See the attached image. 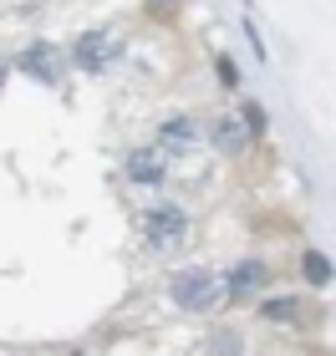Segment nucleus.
Returning a JSON list of instances; mask_svg holds the SVG:
<instances>
[{
    "label": "nucleus",
    "instance_id": "nucleus-6",
    "mask_svg": "<svg viewBox=\"0 0 336 356\" xmlns=\"http://www.w3.org/2000/svg\"><path fill=\"white\" fill-rule=\"evenodd\" d=\"M107 56H112L107 31H82V36H77V46H72V61H77V67H82L87 76H102Z\"/></svg>",
    "mask_w": 336,
    "mask_h": 356
},
{
    "label": "nucleus",
    "instance_id": "nucleus-5",
    "mask_svg": "<svg viewBox=\"0 0 336 356\" xmlns=\"http://www.w3.org/2000/svg\"><path fill=\"white\" fill-rule=\"evenodd\" d=\"M122 173L133 178V184H143V188H158V184H163V173H168L163 148H133L122 158Z\"/></svg>",
    "mask_w": 336,
    "mask_h": 356
},
{
    "label": "nucleus",
    "instance_id": "nucleus-11",
    "mask_svg": "<svg viewBox=\"0 0 336 356\" xmlns=\"http://www.w3.org/2000/svg\"><path fill=\"white\" fill-rule=\"evenodd\" d=\"M239 122H245V133H250V138H265V127H270V112H265L260 102H245V107H239Z\"/></svg>",
    "mask_w": 336,
    "mask_h": 356
},
{
    "label": "nucleus",
    "instance_id": "nucleus-13",
    "mask_svg": "<svg viewBox=\"0 0 336 356\" xmlns=\"http://www.w3.org/2000/svg\"><path fill=\"white\" fill-rule=\"evenodd\" d=\"M143 6H148V10H153V15H168V10H173V6H179V0H143Z\"/></svg>",
    "mask_w": 336,
    "mask_h": 356
},
{
    "label": "nucleus",
    "instance_id": "nucleus-8",
    "mask_svg": "<svg viewBox=\"0 0 336 356\" xmlns=\"http://www.w3.org/2000/svg\"><path fill=\"white\" fill-rule=\"evenodd\" d=\"M260 321H270V326H301L306 321V300L301 296H270V300H260Z\"/></svg>",
    "mask_w": 336,
    "mask_h": 356
},
{
    "label": "nucleus",
    "instance_id": "nucleus-1",
    "mask_svg": "<svg viewBox=\"0 0 336 356\" xmlns=\"http://www.w3.org/2000/svg\"><path fill=\"white\" fill-rule=\"evenodd\" d=\"M168 296L184 305V311H204V305H214L219 296V275L204 270V265H189V270H173L168 280Z\"/></svg>",
    "mask_w": 336,
    "mask_h": 356
},
{
    "label": "nucleus",
    "instance_id": "nucleus-9",
    "mask_svg": "<svg viewBox=\"0 0 336 356\" xmlns=\"http://www.w3.org/2000/svg\"><path fill=\"white\" fill-rule=\"evenodd\" d=\"M214 143H219L224 153H245L255 138L245 133V122H239V118H230V112H224V118H214Z\"/></svg>",
    "mask_w": 336,
    "mask_h": 356
},
{
    "label": "nucleus",
    "instance_id": "nucleus-7",
    "mask_svg": "<svg viewBox=\"0 0 336 356\" xmlns=\"http://www.w3.org/2000/svg\"><path fill=\"white\" fill-rule=\"evenodd\" d=\"M199 143V127H194V118H163L158 122V148H168V153H189Z\"/></svg>",
    "mask_w": 336,
    "mask_h": 356
},
{
    "label": "nucleus",
    "instance_id": "nucleus-3",
    "mask_svg": "<svg viewBox=\"0 0 336 356\" xmlns=\"http://www.w3.org/2000/svg\"><path fill=\"white\" fill-rule=\"evenodd\" d=\"M219 280H224V296H234V300H239V296H255V290H265V280H270V265L250 254V260L230 265V270L219 275Z\"/></svg>",
    "mask_w": 336,
    "mask_h": 356
},
{
    "label": "nucleus",
    "instance_id": "nucleus-12",
    "mask_svg": "<svg viewBox=\"0 0 336 356\" xmlns=\"http://www.w3.org/2000/svg\"><path fill=\"white\" fill-rule=\"evenodd\" d=\"M214 76H219V87L224 92H239V67H234V56H214Z\"/></svg>",
    "mask_w": 336,
    "mask_h": 356
},
{
    "label": "nucleus",
    "instance_id": "nucleus-4",
    "mask_svg": "<svg viewBox=\"0 0 336 356\" xmlns=\"http://www.w3.org/2000/svg\"><path fill=\"white\" fill-rule=\"evenodd\" d=\"M21 72L36 76V82H61V46L51 41H31L21 51Z\"/></svg>",
    "mask_w": 336,
    "mask_h": 356
},
{
    "label": "nucleus",
    "instance_id": "nucleus-10",
    "mask_svg": "<svg viewBox=\"0 0 336 356\" xmlns=\"http://www.w3.org/2000/svg\"><path fill=\"white\" fill-rule=\"evenodd\" d=\"M301 275H306V285H316V290H326L331 285V254L326 250H301Z\"/></svg>",
    "mask_w": 336,
    "mask_h": 356
},
{
    "label": "nucleus",
    "instance_id": "nucleus-2",
    "mask_svg": "<svg viewBox=\"0 0 336 356\" xmlns=\"http://www.w3.org/2000/svg\"><path fill=\"white\" fill-rule=\"evenodd\" d=\"M143 234H148L153 250H173L189 239V214L179 204H153L148 214H143Z\"/></svg>",
    "mask_w": 336,
    "mask_h": 356
},
{
    "label": "nucleus",
    "instance_id": "nucleus-14",
    "mask_svg": "<svg viewBox=\"0 0 336 356\" xmlns=\"http://www.w3.org/2000/svg\"><path fill=\"white\" fill-rule=\"evenodd\" d=\"M0 87H6V67H0Z\"/></svg>",
    "mask_w": 336,
    "mask_h": 356
}]
</instances>
